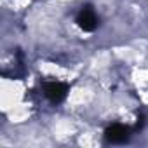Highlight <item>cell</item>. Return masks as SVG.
<instances>
[{
  "label": "cell",
  "mask_w": 148,
  "mask_h": 148,
  "mask_svg": "<svg viewBox=\"0 0 148 148\" xmlns=\"http://www.w3.org/2000/svg\"><path fill=\"white\" fill-rule=\"evenodd\" d=\"M68 84L63 82H45L44 84V94L51 103H61L68 94Z\"/></svg>",
  "instance_id": "1"
},
{
  "label": "cell",
  "mask_w": 148,
  "mask_h": 148,
  "mask_svg": "<svg viewBox=\"0 0 148 148\" xmlns=\"http://www.w3.org/2000/svg\"><path fill=\"white\" fill-rule=\"evenodd\" d=\"M129 134H131V129H129L127 125L112 124V125L106 127V131H105V139H106V143L119 145V143H125V141L129 139Z\"/></svg>",
  "instance_id": "2"
},
{
  "label": "cell",
  "mask_w": 148,
  "mask_h": 148,
  "mask_svg": "<svg viewBox=\"0 0 148 148\" xmlns=\"http://www.w3.org/2000/svg\"><path fill=\"white\" fill-rule=\"evenodd\" d=\"M77 25L84 32H94L98 28V16H96L94 9L91 5H86V7L80 9V12L77 16Z\"/></svg>",
  "instance_id": "3"
}]
</instances>
